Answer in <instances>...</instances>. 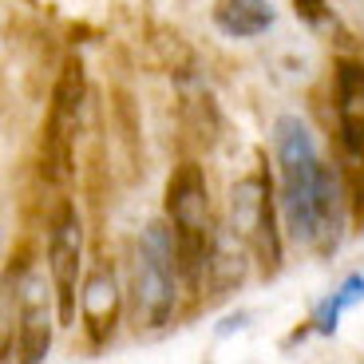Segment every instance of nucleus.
<instances>
[{
  "instance_id": "4468645a",
  "label": "nucleus",
  "mask_w": 364,
  "mask_h": 364,
  "mask_svg": "<svg viewBox=\"0 0 364 364\" xmlns=\"http://www.w3.org/2000/svg\"><path fill=\"white\" fill-rule=\"evenodd\" d=\"M293 12L309 28H321L328 20V0H293Z\"/></svg>"
},
{
  "instance_id": "f257e3e1",
  "label": "nucleus",
  "mask_w": 364,
  "mask_h": 364,
  "mask_svg": "<svg viewBox=\"0 0 364 364\" xmlns=\"http://www.w3.org/2000/svg\"><path fill=\"white\" fill-rule=\"evenodd\" d=\"M273 151H277V171H282V214L289 237L317 254H333L345 237L341 174L321 159L309 123L297 115H277Z\"/></svg>"
},
{
  "instance_id": "ddd939ff",
  "label": "nucleus",
  "mask_w": 364,
  "mask_h": 364,
  "mask_svg": "<svg viewBox=\"0 0 364 364\" xmlns=\"http://www.w3.org/2000/svg\"><path fill=\"white\" fill-rule=\"evenodd\" d=\"M360 301H364V277H360V273H353V277H345L337 289L321 301V309L313 313V325H317V333H337L341 313L353 309V305H360Z\"/></svg>"
},
{
  "instance_id": "9d476101",
  "label": "nucleus",
  "mask_w": 364,
  "mask_h": 364,
  "mask_svg": "<svg viewBox=\"0 0 364 364\" xmlns=\"http://www.w3.org/2000/svg\"><path fill=\"white\" fill-rule=\"evenodd\" d=\"M250 254L254 250L242 242L237 230H222L210 246V262H206V277H210V289L214 293H226L234 285L246 282V269H250Z\"/></svg>"
},
{
  "instance_id": "f03ea898",
  "label": "nucleus",
  "mask_w": 364,
  "mask_h": 364,
  "mask_svg": "<svg viewBox=\"0 0 364 364\" xmlns=\"http://www.w3.org/2000/svg\"><path fill=\"white\" fill-rule=\"evenodd\" d=\"M166 214L174 230V262L186 282H194L210 262V194L198 163H178L166 182Z\"/></svg>"
},
{
  "instance_id": "0eeeda50",
  "label": "nucleus",
  "mask_w": 364,
  "mask_h": 364,
  "mask_svg": "<svg viewBox=\"0 0 364 364\" xmlns=\"http://www.w3.org/2000/svg\"><path fill=\"white\" fill-rule=\"evenodd\" d=\"M52 285L40 273H28L20 282V360L36 364L52 348Z\"/></svg>"
},
{
  "instance_id": "1a4fd4ad",
  "label": "nucleus",
  "mask_w": 364,
  "mask_h": 364,
  "mask_svg": "<svg viewBox=\"0 0 364 364\" xmlns=\"http://www.w3.org/2000/svg\"><path fill=\"white\" fill-rule=\"evenodd\" d=\"M333 95H337L341 143L356 163H364V64L341 60L333 75Z\"/></svg>"
},
{
  "instance_id": "6e6552de",
  "label": "nucleus",
  "mask_w": 364,
  "mask_h": 364,
  "mask_svg": "<svg viewBox=\"0 0 364 364\" xmlns=\"http://www.w3.org/2000/svg\"><path fill=\"white\" fill-rule=\"evenodd\" d=\"M80 317H83V328H87L91 345L95 348L107 345L111 333H115V321H119V289H115V273H111L107 262H100L87 277H83Z\"/></svg>"
},
{
  "instance_id": "f8f14e48",
  "label": "nucleus",
  "mask_w": 364,
  "mask_h": 364,
  "mask_svg": "<svg viewBox=\"0 0 364 364\" xmlns=\"http://www.w3.org/2000/svg\"><path fill=\"white\" fill-rule=\"evenodd\" d=\"M151 60H155V68H163V72H174L182 80V75L194 72V48L186 44V40L174 32V28H159L155 36H151Z\"/></svg>"
},
{
  "instance_id": "7ed1b4c3",
  "label": "nucleus",
  "mask_w": 364,
  "mask_h": 364,
  "mask_svg": "<svg viewBox=\"0 0 364 364\" xmlns=\"http://www.w3.org/2000/svg\"><path fill=\"white\" fill-rule=\"evenodd\" d=\"M83 95H87L83 64L72 55V60H64L60 80L52 87V107H48L44 139H40V174L48 182H68V174H72V146H75Z\"/></svg>"
},
{
  "instance_id": "20e7f679",
  "label": "nucleus",
  "mask_w": 364,
  "mask_h": 364,
  "mask_svg": "<svg viewBox=\"0 0 364 364\" xmlns=\"http://www.w3.org/2000/svg\"><path fill=\"white\" fill-rule=\"evenodd\" d=\"M174 237L166 226H151L135 254V321L143 328H163L174 317Z\"/></svg>"
},
{
  "instance_id": "423d86ee",
  "label": "nucleus",
  "mask_w": 364,
  "mask_h": 364,
  "mask_svg": "<svg viewBox=\"0 0 364 364\" xmlns=\"http://www.w3.org/2000/svg\"><path fill=\"white\" fill-rule=\"evenodd\" d=\"M80 262H83V230L72 202H60L48 234V269L55 289V317L60 325H75V293H80Z\"/></svg>"
},
{
  "instance_id": "39448f33",
  "label": "nucleus",
  "mask_w": 364,
  "mask_h": 364,
  "mask_svg": "<svg viewBox=\"0 0 364 364\" xmlns=\"http://www.w3.org/2000/svg\"><path fill=\"white\" fill-rule=\"evenodd\" d=\"M230 226L242 234L254 257L262 262L265 273L282 269V237L273 222V191H269V171H254L234 182L230 191Z\"/></svg>"
},
{
  "instance_id": "9b49d317",
  "label": "nucleus",
  "mask_w": 364,
  "mask_h": 364,
  "mask_svg": "<svg viewBox=\"0 0 364 364\" xmlns=\"http://www.w3.org/2000/svg\"><path fill=\"white\" fill-rule=\"evenodd\" d=\"M277 20L269 0H218L214 4V28L222 36L234 40H254Z\"/></svg>"
}]
</instances>
